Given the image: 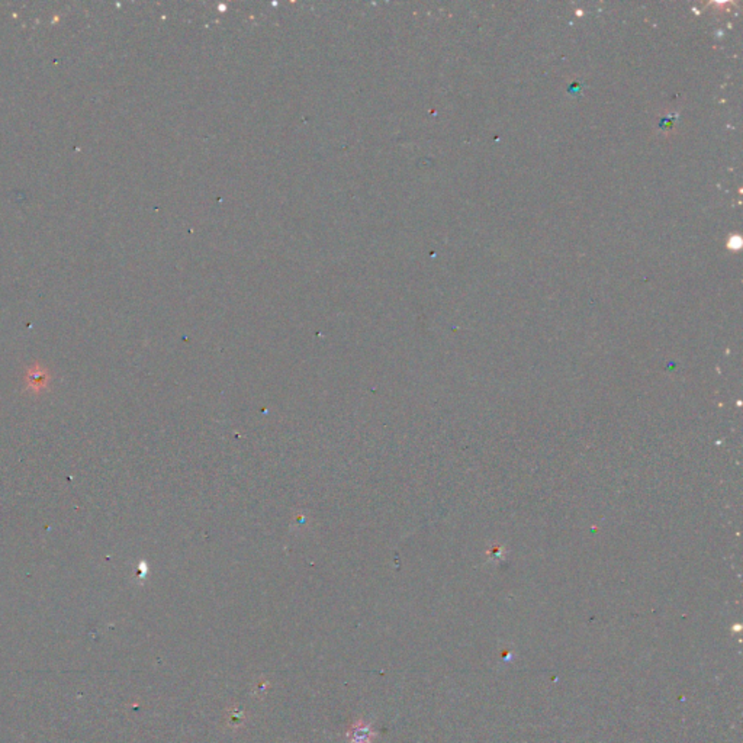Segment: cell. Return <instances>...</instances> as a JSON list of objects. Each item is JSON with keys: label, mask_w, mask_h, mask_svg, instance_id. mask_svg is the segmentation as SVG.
<instances>
[{"label": "cell", "mask_w": 743, "mask_h": 743, "mask_svg": "<svg viewBox=\"0 0 743 743\" xmlns=\"http://www.w3.org/2000/svg\"><path fill=\"white\" fill-rule=\"evenodd\" d=\"M30 385L32 388V391H39V388H42L45 385V382L48 380V376H46V372L44 369H39L38 366L32 368V370L28 373L27 376Z\"/></svg>", "instance_id": "obj_1"}]
</instances>
